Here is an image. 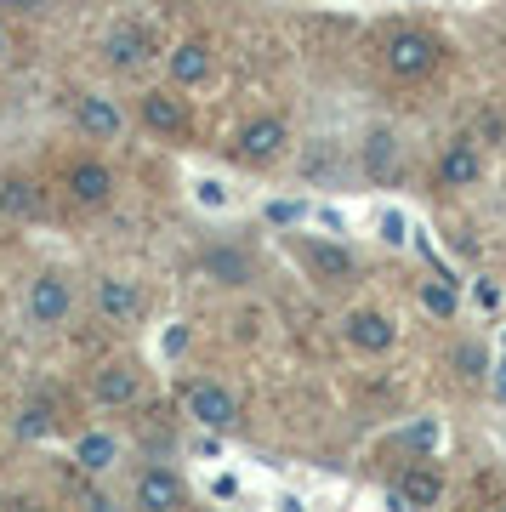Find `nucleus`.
<instances>
[{
	"mask_svg": "<svg viewBox=\"0 0 506 512\" xmlns=\"http://www.w3.org/2000/svg\"><path fill=\"white\" fill-rule=\"evenodd\" d=\"M381 57H387V69H393L398 80H421V74L438 69V40L421 35V29H398V35H387Z\"/></svg>",
	"mask_w": 506,
	"mask_h": 512,
	"instance_id": "obj_1",
	"label": "nucleus"
},
{
	"mask_svg": "<svg viewBox=\"0 0 506 512\" xmlns=\"http://www.w3.org/2000/svg\"><path fill=\"white\" fill-rule=\"evenodd\" d=\"M69 313H74V291H69V279L63 274H35V285H29V325L35 330H57V325H69Z\"/></svg>",
	"mask_w": 506,
	"mask_h": 512,
	"instance_id": "obj_2",
	"label": "nucleus"
},
{
	"mask_svg": "<svg viewBox=\"0 0 506 512\" xmlns=\"http://www.w3.org/2000/svg\"><path fill=\"white\" fill-rule=\"evenodd\" d=\"M182 404H188V416H194L199 427H211V433H228L239 421V399L222 382H188L182 387Z\"/></svg>",
	"mask_w": 506,
	"mask_h": 512,
	"instance_id": "obj_3",
	"label": "nucleus"
},
{
	"mask_svg": "<svg viewBox=\"0 0 506 512\" xmlns=\"http://www.w3.org/2000/svg\"><path fill=\"white\" fill-rule=\"evenodd\" d=\"M285 143H290V126L279 120V114H256V120H245V126H239V154H245L251 165L279 160V154H285Z\"/></svg>",
	"mask_w": 506,
	"mask_h": 512,
	"instance_id": "obj_4",
	"label": "nucleus"
},
{
	"mask_svg": "<svg viewBox=\"0 0 506 512\" xmlns=\"http://www.w3.org/2000/svg\"><path fill=\"white\" fill-rule=\"evenodd\" d=\"M103 57H109V69L137 74L148 57H154V35H148L143 23H120V29H109V40H103Z\"/></svg>",
	"mask_w": 506,
	"mask_h": 512,
	"instance_id": "obj_5",
	"label": "nucleus"
},
{
	"mask_svg": "<svg viewBox=\"0 0 506 512\" xmlns=\"http://www.w3.org/2000/svg\"><path fill=\"white\" fill-rule=\"evenodd\" d=\"M484 177V154H478V143L472 137H455L444 154H438V183L444 188H472Z\"/></svg>",
	"mask_w": 506,
	"mask_h": 512,
	"instance_id": "obj_6",
	"label": "nucleus"
},
{
	"mask_svg": "<svg viewBox=\"0 0 506 512\" xmlns=\"http://www.w3.org/2000/svg\"><path fill=\"white\" fill-rule=\"evenodd\" d=\"M97 313H103L109 325H131V319H143V291L120 274L97 279Z\"/></svg>",
	"mask_w": 506,
	"mask_h": 512,
	"instance_id": "obj_7",
	"label": "nucleus"
},
{
	"mask_svg": "<svg viewBox=\"0 0 506 512\" xmlns=\"http://www.w3.org/2000/svg\"><path fill=\"white\" fill-rule=\"evenodd\" d=\"M74 126L86 131V137H97V143H114V137H120V131H126V114L114 109L109 97H80V103H74Z\"/></svg>",
	"mask_w": 506,
	"mask_h": 512,
	"instance_id": "obj_8",
	"label": "nucleus"
},
{
	"mask_svg": "<svg viewBox=\"0 0 506 512\" xmlns=\"http://www.w3.org/2000/svg\"><path fill=\"white\" fill-rule=\"evenodd\" d=\"M137 507H148V512H177V507H188V490H182L177 473L148 467V473L137 478Z\"/></svg>",
	"mask_w": 506,
	"mask_h": 512,
	"instance_id": "obj_9",
	"label": "nucleus"
},
{
	"mask_svg": "<svg viewBox=\"0 0 506 512\" xmlns=\"http://www.w3.org/2000/svg\"><path fill=\"white\" fill-rule=\"evenodd\" d=\"M387 501H393V507H438V501H444V473H438V467H410V473L393 484Z\"/></svg>",
	"mask_w": 506,
	"mask_h": 512,
	"instance_id": "obj_10",
	"label": "nucleus"
},
{
	"mask_svg": "<svg viewBox=\"0 0 506 512\" xmlns=\"http://www.w3.org/2000/svg\"><path fill=\"white\" fill-rule=\"evenodd\" d=\"M393 336H398L393 319L376 313V308H359L353 319H347V342H353L359 353H387V348H393Z\"/></svg>",
	"mask_w": 506,
	"mask_h": 512,
	"instance_id": "obj_11",
	"label": "nucleus"
},
{
	"mask_svg": "<svg viewBox=\"0 0 506 512\" xmlns=\"http://www.w3.org/2000/svg\"><path fill=\"white\" fill-rule=\"evenodd\" d=\"M69 194H74L80 205H109L114 171H109V165H97V160H74V165H69Z\"/></svg>",
	"mask_w": 506,
	"mask_h": 512,
	"instance_id": "obj_12",
	"label": "nucleus"
},
{
	"mask_svg": "<svg viewBox=\"0 0 506 512\" xmlns=\"http://www.w3.org/2000/svg\"><path fill=\"white\" fill-rule=\"evenodd\" d=\"M137 399V370L131 365H103L91 376V404H103V410H120V404Z\"/></svg>",
	"mask_w": 506,
	"mask_h": 512,
	"instance_id": "obj_13",
	"label": "nucleus"
},
{
	"mask_svg": "<svg viewBox=\"0 0 506 512\" xmlns=\"http://www.w3.org/2000/svg\"><path fill=\"white\" fill-rule=\"evenodd\" d=\"M165 69H171L177 86H205V80H211V46H205V40H182V46H171Z\"/></svg>",
	"mask_w": 506,
	"mask_h": 512,
	"instance_id": "obj_14",
	"label": "nucleus"
},
{
	"mask_svg": "<svg viewBox=\"0 0 506 512\" xmlns=\"http://www.w3.org/2000/svg\"><path fill=\"white\" fill-rule=\"evenodd\" d=\"M0 217L6 222H35L40 217V188L29 177H0Z\"/></svg>",
	"mask_w": 506,
	"mask_h": 512,
	"instance_id": "obj_15",
	"label": "nucleus"
},
{
	"mask_svg": "<svg viewBox=\"0 0 506 512\" xmlns=\"http://www.w3.org/2000/svg\"><path fill=\"white\" fill-rule=\"evenodd\" d=\"M143 126L160 131V137H182L188 131V114L171 92H143Z\"/></svg>",
	"mask_w": 506,
	"mask_h": 512,
	"instance_id": "obj_16",
	"label": "nucleus"
},
{
	"mask_svg": "<svg viewBox=\"0 0 506 512\" xmlns=\"http://www.w3.org/2000/svg\"><path fill=\"white\" fill-rule=\"evenodd\" d=\"M114 461H120V439L114 433H80L74 439V467L80 473H109Z\"/></svg>",
	"mask_w": 506,
	"mask_h": 512,
	"instance_id": "obj_17",
	"label": "nucleus"
},
{
	"mask_svg": "<svg viewBox=\"0 0 506 512\" xmlns=\"http://www.w3.org/2000/svg\"><path fill=\"white\" fill-rule=\"evenodd\" d=\"M308 262H313V274L336 279V285H347V279L359 274L353 251H347V245H336V239H313V245H308Z\"/></svg>",
	"mask_w": 506,
	"mask_h": 512,
	"instance_id": "obj_18",
	"label": "nucleus"
},
{
	"mask_svg": "<svg viewBox=\"0 0 506 512\" xmlns=\"http://www.w3.org/2000/svg\"><path fill=\"white\" fill-rule=\"evenodd\" d=\"M364 171H370L376 183H387V177L398 171V137L387 126H376L370 137H364Z\"/></svg>",
	"mask_w": 506,
	"mask_h": 512,
	"instance_id": "obj_19",
	"label": "nucleus"
},
{
	"mask_svg": "<svg viewBox=\"0 0 506 512\" xmlns=\"http://www.w3.org/2000/svg\"><path fill=\"white\" fill-rule=\"evenodd\" d=\"M205 274L228 279V285H245V279H251V256H239V251H211V256H205Z\"/></svg>",
	"mask_w": 506,
	"mask_h": 512,
	"instance_id": "obj_20",
	"label": "nucleus"
},
{
	"mask_svg": "<svg viewBox=\"0 0 506 512\" xmlns=\"http://www.w3.org/2000/svg\"><path fill=\"white\" fill-rule=\"evenodd\" d=\"M455 370H461V376H467V382H484L489 376V353H484V342H461V348H455Z\"/></svg>",
	"mask_w": 506,
	"mask_h": 512,
	"instance_id": "obj_21",
	"label": "nucleus"
},
{
	"mask_svg": "<svg viewBox=\"0 0 506 512\" xmlns=\"http://www.w3.org/2000/svg\"><path fill=\"white\" fill-rule=\"evenodd\" d=\"M18 439H52V410H46L40 399L18 410Z\"/></svg>",
	"mask_w": 506,
	"mask_h": 512,
	"instance_id": "obj_22",
	"label": "nucleus"
},
{
	"mask_svg": "<svg viewBox=\"0 0 506 512\" xmlns=\"http://www.w3.org/2000/svg\"><path fill=\"white\" fill-rule=\"evenodd\" d=\"M302 217H308V205H296V200H273V205H268V222H273V228H296Z\"/></svg>",
	"mask_w": 506,
	"mask_h": 512,
	"instance_id": "obj_23",
	"label": "nucleus"
},
{
	"mask_svg": "<svg viewBox=\"0 0 506 512\" xmlns=\"http://www.w3.org/2000/svg\"><path fill=\"white\" fill-rule=\"evenodd\" d=\"M421 302H427V308H433L438 319H455V296L444 291V285H433V279H427V285H421Z\"/></svg>",
	"mask_w": 506,
	"mask_h": 512,
	"instance_id": "obj_24",
	"label": "nucleus"
},
{
	"mask_svg": "<svg viewBox=\"0 0 506 512\" xmlns=\"http://www.w3.org/2000/svg\"><path fill=\"white\" fill-rule=\"evenodd\" d=\"M381 239H387V245H398V239H404V217H398V211H387V217H381Z\"/></svg>",
	"mask_w": 506,
	"mask_h": 512,
	"instance_id": "obj_25",
	"label": "nucleus"
},
{
	"mask_svg": "<svg viewBox=\"0 0 506 512\" xmlns=\"http://www.w3.org/2000/svg\"><path fill=\"white\" fill-rule=\"evenodd\" d=\"M489 393H495V404H506V359L489 370Z\"/></svg>",
	"mask_w": 506,
	"mask_h": 512,
	"instance_id": "obj_26",
	"label": "nucleus"
},
{
	"mask_svg": "<svg viewBox=\"0 0 506 512\" xmlns=\"http://www.w3.org/2000/svg\"><path fill=\"white\" fill-rule=\"evenodd\" d=\"M0 6H6V12H46L52 0H0Z\"/></svg>",
	"mask_w": 506,
	"mask_h": 512,
	"instance_id": "obj_27",
	"label": "nucleus"
},
{
	"mask_svg": "<svg viewBox=\"0 0 506 512\" xmlns=\"http://www.w3.org/2000/svg\"><path fill=\"white\" fill-rule=\"evenodd\" d=\"M199 200H205V205H222V200H228V194H222L217 183H199Z\"/></svg>",
	"mask_w": 506,
	"mask_h": 512,
	"instance_id": "obj_28",
	"label": "nucleus"
}]
</instances>
